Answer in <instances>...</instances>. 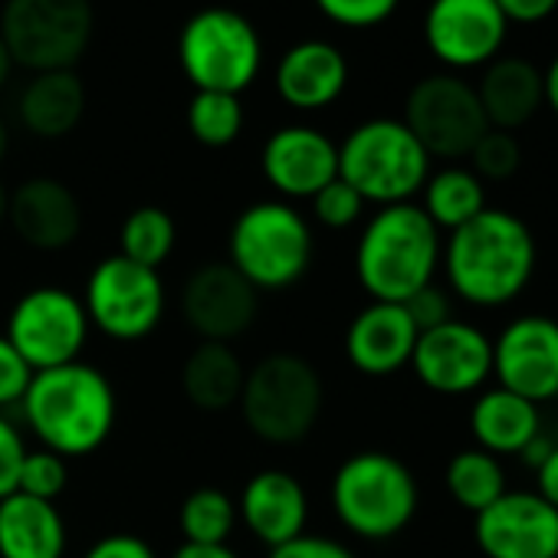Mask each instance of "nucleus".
<instances>
[{"mask_svg": "<svg viewBox=\"0 0 558 558\" xmlns=\"http://www.w3.org/2000/svg\"><path fill=\"white\" fill-rule=\"evenodd\" d=\"M538 246L529 223L506 210L486 207L470 223L447 233L440 266L453 296L476 310L515 303L535 276Z\"/></svg>", "mask_w": 558, "mask_h": 558, "instance_id": "nucleus-1", "label": "nucleus"}, {"mask_svg": "<svg viewBox=\"0 0 558 558\" xmlns=\"http://www.w3.org/2000/svg\"><path fill=\"white\" fill-rule=\"evenodd\" d=\"M21 408L44 450L63 460L96 453L116 427V391L86 362L34 372Z\"/></svg>", "mask_w": 558, "mask_h": 558, "instance_id": "nucleus-2", "label": "nucleus"}, {"mask_svg": "<svg viewBox=\"0 0 558 558\" xmlns=\"http://www.w3.org/2000/svg\"><path fill=\"white\" fill-rule=\"evenodd\" d=\"M444 236L421 204L378 207L355 246V276L372 303H408L440 269Z\"/></svg>", "mask_w": 558, "mask_h": 558, "instance_id": "nucleus-3", "label": "nucleus"}, {"mask_svg": "<svg viewBox=\"0 0 558 558\" xmlns=\"http://www.w3.org/2000/svg\"><path fill=\"white\" fill-rule=\"evenodd\" d=\"M329 496L339 522L368 542L401 535L421 506V489L411 466L385 450L352 453L336 470Z\"/></svg>", "mask_w": 558, "mask_h": 558, "instance_id": "nucleus-4", "label": "nucleus"}, {"mask_svg": "<svg viewBox=\"0 0 558 558\" xmlns=\"http://www.w3.org/2000/svg\"><path fill=\"white\" fill-rule=\"evenodd\" d=\"M434 158L401 119H368L339 145V178L352 184L365 204H408L430 178Z\"/></svg>", "mask_w": 558, "mask_h": 558, "instance_id": "nucleus-5", "label": "nucleus"}, {"mask_svg": "<svg viewBox=\"0 0 558 558\" xmlns=\"http://www.w3.org/2000/svg\"><path fill=\"white\" fill-rule=\"evenodd\" d=\"M230 266L259 290H287L313 263V227L290 201H256L230 227Z\"/></svg>", "mask_w": 558, "mask_h": 558, "instance_id": "nucleus-6", "label": "nucleus"}, {"mask_svg": "<svg viewBox=\"0 0 558 558\" xmlns=\"http://www.w3.org/2000/svg\"><path fill=\"white\" fill-rule=\"evenodd\" d=\"M178 63L194 93L240 96L263 70V40L240 11L204 8L181 27Z\"/></svg>", "mask_w": 558, "mask_h": 558, "instance_id": "nucleus-7", "label": "nucleus"}, {"mask_svg": "<svg viewBox=\"0 0 558 558\" xmlns=\"http://www.w3.org/2000/svg\"><path fill=\"white\" fill-rule=\"evenodd\" d=\"M323 378L300 355H269L246 372L240 414L266 444L303 440L323 414Z\"/></svg>", "mask_w": 558, "mask_h": 558, "instance_id": "nucleus-8", "label": "nucleus"}, {"mask_svg": "<svg viewBox=\"0 0 558 558\" xmlns=\"http://www.w3.org/2000/svg\"><path fill=\"white\" fill-rule=\"evenodd\" d=\"M89 0H8L0 11V40L14 66L31 73L73 70L93 40Z\"/></svg>", "mask_w": 558, "mask_h": 558, "instance_id": "nucleus-9", "label": "nucleus"}, {"mask_svg": "<svg viewBox=\"0 0 558 558\" xmlns=\"http://www.w3.org/2000/svg\"><path fill=\"white\" fill-rule=\"evenodd\" d=\"M83 306L89 326L102 336L116 342H138L151 336L165 316V283L158 269L138 266L116 253L93 266Z\"/></svg>", "mask_w": 558, "mask_h": 558, "instance_id": "nucleus-10", "label": "nucleus"}, {"mask_svg": "<svg viewBox=\"0 0 558 558\" xmlns=\"http://www.w3.org/2000/svg\"><path fill=\"white\" fill-rule=\"evenodd\" d=\"M430 158L460 161L489 129L476 86L460 73H430L408 93L404 119Z\"/></svg>", "mask_w": 558, "mask_h": 558, "instance_id": "nucleus-11", "label": "nucleus"}, {"mask_svg": "<svg viewBox=\"0 0 558 558\" xmlns=\"http://www.w3.org/2000/svg\"><path fill=\"white\" fill-rule=\"evenodd\" d=\"M89 329L83 300L63 287H37L24 293L8 319V339L34 372L80 362Z\"/></svg>", "mask_w": 558, "mask_h": 558, "instance_id": "nucleus-12", "label": "nucleus"}, {"mask_svg": "<svg viewBox=\"0 0 558 558\" xmlns=\"http://www.w3.org/2000/svg\"><path fill=\"white\" fill-rule=\"evenodd\" d=\"M509 21L496 0H430L424 14V44L447 73L483 70L502 57Z\"/></svg>", "mask_w": 558, "mask_h": 558, "instance_id": "nucleus-13", "label": "nucleus"}, {"mask_svg": "<svg viewBox=\"0 0 558 558\" xmlns=\"http://www.w3.org/2000/svg\"><path fill=\"white\" fill-rule=\"evenodd\" d=\"M411 372L434 395H480L493 378V339L473 323L450 319L417 336Z\"/></svg>", "mask_w": 558, "mask_h": 558, "instance_id": "nucleus-14", "label": "nucleus"}, {"mask_svg": "<svg viewBox=\"0 0 558 558\" xmlns=\"http://www.w3.org/2000/svg\"><path fill=\"white\" fill-rule=\"evenodd\" d=\"M493 378L499 388L548 404L558 398V319L542 313L515 316L493 339Z\"/></svg>", "mask_w": 558, "mask_h": 558, "instance_id": "nucleus-15", "label": "nucleus"}, {"mask_svg": "<svg viewBox=\"0 0 558 558\" xmlns=\"http://www.w3.org/2000/svg\"><path fill=\"white\" fill-rule=\"evenodd\" d=\"M483 558H558V509L535 489H506L473 519Z\"/></svg>", "mask_w": 558, "mask_h": 558, "instance_id": "nucleus-16", "label": "nucleus"}, {"mask_svg": "<svg viewBox=\"0 0 558 558\" xmlns=\"http://www.w3.org/2000/svg\"><path fill=\"white\" fill-rule=\"evenodd\" d=\"M259 293L230 263H204L197 266L181 290L184 323L204 342H233L243 336L259 310Z\"/></svg>", "mask_w": 558, "mask_h": 558, "instance_id": "nucleus-17", "label": "nucleus"}, {"mask_svg": "<svg viewBox=\"0 0 558 558\" xmlns=\"http://www.w3.org/2000/svg\"><path fill=\"white\" fill-rule=\"evenodd\" d=\"M259 168L279 197L313 201L339 178V145L313 125H283L266 138Z\"/></svg>", "mask_w": 558, "mask_h": 558, "instance_id": "nucleus-18", "label": "nucleus"}, {"mask_svg": "<svg viewBox=\"0 0 558 558\" xmlns=\"http://www.w3.org/2000/svg\"><path fill=\"white\" fill-rule=\"evenodd\" d=\"M276 96L290 109L319 112L342 99L349 86V60L329 40H300L276 63Z\"/></svg>", "mask_w": 558, "mask_h": 558, "instance_id": "nucleus-19", "label": "nucleus"}, {"mask_svg": "<svg viewBox=\"0 0 558 558\" xmlns=\"http://www.w3.org/2000/svg\"><path fill=\"white\" fill-rule=\"evenodd\" d=\"M8 223L34 250H66L83 230V207L63 181L31 178L11 191Z\"/></svg>", "mask_w": 558, "mask_h": 558, "instance_id": "nucleus-20", "label": "nucleus"}, {"mask_svg": "<svg viewBox=\"0 0 558 558\" xmlns=\"http://www.w3.org/2000/svg\"><path fill=\"white\" fill-rule=\"evenodd\" d=\"M417 326L401 303H368L345 332V355L355 372L388 378L411 365Z\"/></svg>", "mask_w": 558, "mask_h": 558, "instance_id": "nucleus-21", "label": "nucleus"}, {"mask_svg": "<svg viewBox=\"0 0 558 558\" xmlns=\"http://www.w3.org/2000/svg\"><path fill=\"white\" fill-rule=\"evenodd\" d=\"M236 515L253 538L276 548L306 532L310 499L303 483L287 470H259L246 480L240 493Z\"/></svg>", "mask_w": 558, "mask_h": 558, "instance_id": "nucleus-22", "label": "nucleus"}, {"mask_svg": "<svg viewBox=\"0 0 558 558\" xmlns=\"http://www.w3.org/2000/svg\"><path fill=\"white\" fill-rule=\"evenodd\" d=\"M473 86L489 129L519 132L545 106L542 70L525 57H496L489 66H483L480 83Z\"/></svg>", "mask_w": 558, "mask_h": 558, "instance_id": "nucleus-23", "label": "nucleus"}, {"mask_svg": "<svg viewBox=\"0 0 558 558\" xmlns=\"http://www.w3.org/2000/svg\"><path fill=\"white\" fill-rule=\"evenodd\" d=\"M470 434L480 450L493 457H522V450L542 434V408L493 385L483 388L470 408Z\"/></svg>", "mask_w": 558, "mask_h": 558, "instance_id": "nucleus-24", "label": "nucleus"}, {"mask_svg": "<svg viewBox=\"0 0 558 558\" xmlns=\"http://www.w3.org/2000/svg\"><path fill=\"white\" fill-rule=\"evenodd\" d=\"M66 522L57 502L11 493L0 499V558H63Z\"/></svg>", "mask_w": 558, "mask_h": 558, "instance_id": "nucleus-25", "label": "nucleus"}, {"mask_svg": "<svg viewBox=\"0 0 558 558\" xmlns=\"http://www.w3.org/2000/svg\"><path fill=\"white\" fill-rule=\"evenodd\" d=\"M86 112V86L73 70L34 73L21 89L17 116L24 129L37 138H63L70 135Z\"/></svg>", "mask_w": 558, "mask_h": 558, "instance_id": "nucleus-26", "label": "nucleus"}, {"mask_svg": "<svg viewBox=\"0 0 558 558\" xmlns=\"http://www.w3.org/2000/svg\"><path fill=\"white\" fill-rule=\"evenodd\" d=\"M246 368L227 342H201L181 365L184 398L201 411H227L240 404Z\"/></svg>", "mask_w": 558, "mask_h": 558, "instance_id": "nucleus-27", "label": "nucleus"}, {"mask_svg": "<svg viewBox=\"0 0 558 558\" xmlns=\"http://www.w3.org/2000/svg\"><path fill=\"white\" fill-rule=\"evenodd\" d=\"M486 207V184L473 174L470 165H444L440 171H430L427 184L421 187V210L440 233L470 223Z\"/></svg>", "mask_w": 558, "mask_h": 558, "instance_id": "nucleus-28", "label": "nucleus"}, {"mask_svg": "<svg viewBox=\"0 0 558 558\" xmlns=\"http://www.w3.org/2000/svg\"><path fill=\"white\" fill-rule=\"evenodd\" d=\"M444 483H447L450 499L460 509L476 515L506 493V470H502L499 457H493L480 447H466L450 457Z\"/></svg>", "mask_w": 558, "mask_h": 558, "instance_id": "nucleus-29", "label": "nucleus"}, {"mask_svg": "<svg viewBox=\"0 0 558 558\" xmlns=\"http://www.w3.org/2000/svg\"><path fill=\"white\" fill-rule=\"evenodd\" d=\"M174 240H178V227L171 220V214L165 207H155V204H145V207H135L125 220H122V230H119V253L138 266H148V269H158L171 250H174Z\"/></svg>", "mask_w": 558, "mask_h": 558, "instance_id": "nucleus-30", "label": "nucleus"}, {"mask_svg": "<svg viewBox=\"0 0 558 558\" xmlns=\"http://www.w3.org/2000/svg\"><path fill=\"white\" fill-rule=\"evenodd\" d=\"M236 525V502L214 486H201L184 496L178 512V529L191 545H227Z\"/></svg>", "mask_w": 558, "mask_h": 558, "instance_id": "nucleus-31", "label": "nucleus"}, {"mask_svg": "<svg viewBox=\"0 0 558 558\" xmlns=\"http://www.w3.org/2000/svg\"><path fill=\"white\" fill-rule=\"evenodd\" d=\"M187 129L207 148H227L243 132V102L230 93H194L187 102Z\"/></svg>", "mask_w": 558, "mask_h": 558, "instance_id": "nucleus-32", "label": "nucleus"}, {"mask_svg": "<svg viewBox=\"0 0 558 558\" xmlns=\"http://www.w3.org/2000/svg\"><path fill=\"white\" fill-rule=\"evenodd\" d=\"M466 158H470L473 174L483 184H489V181H509L522 168V145L515 138V132L486 129Z\"/></svg>", "mask_w": 558, "mask_h": 558, "instance_id": "nucleus-33", "label": "nucleus"}, {"mask_svg": "<svg viewBox=\"0 0 558 558\" xmlns=\"http://www.w3.org/2000/svg\"><path fill=\"white\" fill-rule=\"evenodd\" d=\"M66 476H70L66 460L60 453H53V450H27L24 466H21V480H17V493L53 502L66 489Z\"/></svg>", "mask_w": 558, "mask_h": 558, "instance_id": "nucleus-34", "label": "nucleus"}, {"mask_svg": "<svg viewBox=\"0 0 558 558\" xmlns=\"http://www.w3.org/2000/svg\"><path fill=\"white\" fill-rule=\"evenodd\" d=\"M313 214H316V220H319L323 227H329V230H345V227H352V223L362 220V214H365V197H362L352 184H345L342 178H336V181H329V184L313 197Z\"/></svg>", "mask_w": 558, "mask_h": 558, "instance_id": "nucleus-35", "label": "nucleus"}, {"mask_svg": "<svg viewBox=\"0 0 558 558\" xmlns=\"http://www.w3.org/2000/svg\"><path fill=\"white\" fill-rule=\"evenodd\" d=\"M319 11L345 31H372L395 17L401 0H316Z\"/></svg>", "mask_w": 558, "mask_h": 558, "instance_id": "nucleus-36", "label": "nucleus"}, {"mask_svg": "<svg viewBox=\"0 0 558 558\" xmlns=\"http://www.w3.org/2000/svg\"><path fill=\"white\" fill-rule=\"evenodd\" d=\"M31 378H34V368L21 359V352L11 345L8 336H0V411L24 401Z\"/></svg>", "mask_w": 558, "mask_h": 558, "instance_id": "nucleus-37", "label": "nucleus"}, {"mask_svg": "<svg viewBox=\"0 0 558 558\" xmlns=\"http://www.w3.org/2000/svg\"><path fill=\"white\" fill-rule=\"evenodd\" d=\"M411 316V323L417 326V332H427V329H437L444 323L453 319V303H450V293L437 283L417 290L408 303H401Z\"/></svg>", "mask_w": 558, "mask_h": 558, "instance_id": "nucleus-38", "label": "nucleus"}, {"mask_svg": "<svg viewBox=\"0 0 558 558\" xmlns=\"http://www.w3.org/2000/svg\"><path fill=\"white\" fill-rule=\"evenodd\" d=\"M24 457H27L24 434L17 430L14 421H8L4 414H0V499L17 493V480H21Z\"/></svg>", "mask_w": 558, "mask_h": 558, "instance_id": "nucleus-39", "label": "nucleus"}, {"mask_svg": "<svg viewBox=\"0 0 558 558\" xmlns=\"http://www.w3.org/2000/svg\"><path fill=\"white\" fill-rule=\"evenodd\" d=\"M266 558H355V551L336 538H326V535H296L293 542L287 545H276L269 548Z\"/></svg>", "mask_w": 558, "mask_h": 558, "instance_id": "nucleus-40", "label": "nucleus"}, {"mask_svg": "<svg viewBox=\"0 0 558 558\" xmlns=\"http://www.w3.org/2000/svg\"><path fill=\"white\" fill-rule=\"evenodd\" d=\"M83 558H158V555L145 538L116 532V535H106L96 545H89V551Z\"/></svg>", "mask_w": 558, "mask_h": 558, "instance_id": "nucleus-41", "label": "nucleus"}, {"mask_svg": "<svg viewBox=\"0 0 558 558\" xmlns=\"http://www.w3.org/2000/svg\"><path fill=\"white\" fill-rule=\"evenodd\" d=\"M509 27H535L558 11V0H496Z\"/></svg>", "mask_w": 558, "mask_h": 558, "instance_id": "nucleus-42", "label": "nucleus"}, {"mask_svg": "<svg viewBox=\"0 0 558 558\" xmlns=\"http://www.w3.org/2000/svg\"><path fill=\"white\" fill-rule=\"evenodd\" d=\"M532 473H535V493L558 509V440L551 444L548 457Z\"/></svg>", "mask_w": 558, "mask_h": 558, "instance_id": "nucleus-43", "label": "nucleus"}, {"mask_svg": "<svg viewBox=\"0 0 558 558\" xmlns=\"http://www.w3.org/2000/svg\"><path fill=\"white\" fill-rule=\"evenodd\" d=\"M542 99H545V109L558 119V53L542 70Z\"/></svg>", "mask_w": 558, "mask_h": 558, "instance_id": "nucleus-44", "label": "nucleus"}, {"mask_svg": "<svg viewBox=\"0 0 558 558\" xmlns=\"http://www.w3.org/2000/svg\"><path fill=\"white\" fill-rule=\"evenodd\" d=\"M171 558H240L230 545H191L184 542Z\"/></svg>", "mask_w": 558, "mask_h": 558, "instance_id": "nucleus-45", "label": "nucleus"}, {"mask_svg": "<svg viewBox=\"0 0 558 558\" xmlns=\"http://www.w3.org/2000/svg\"><path fill=\"white\" fill-rule=\"evenodd\" d=\"M11 73H14V60H11V53H8L4 40H0V89H4V86H8Z\"/></svg>", "mask_w": 558, "mask_h": 558, "instance_id": "nucleus-46", "label": "nucleus"}, {"mask_svg": "<svg viewBox=\"0 0 558 558\" xmlns=\"http://www.w3.org/2000/svg\"><path fill=\"white\" fill-rule=\"evenodd\" d=\"M8 207H11V191L4 187V181H0V223L8 220Z\"/></svg>", "mask_w": 558, "mask_h": 558, "instance_id": "nucleus-47", "label": "nucleus"}, {"mask_svg": "<svg viewBox=\"0 0 558 558\" xmlns=\"http://www.w3.org/2000/svg\"><path fill=\"white\" fill-rule=\"evenodd\" d=\"M8 148H11V132H8V125H4V119H0V161H4V155H8Z\"/></svg>", "mask_w": 558, "mask_h": 558, "instance_id": "nucleus-48", "label": "nucleus"}]
</instances>
